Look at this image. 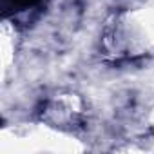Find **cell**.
<instances>
[{
	"label": "cell",
	"mask_w": 154,
	"mask_h": 154,
	"mask_svg": "<svg viewBox=\"0 0 154 154\" xmlns=\"http://www.w3.org/2000/svg\"><path fill=\"white\" fill-rule=\"evenodd\" d=\"M103 45L116 58L154 54V0H141L114 15L105 27Z\"/></svg>",
	"instance_id": "6da1fadb"
},
{
	"label": "cell",
	"mask_w": 154,
	"mask_h": 154,
	"mask_svg": "<svg viewBox=\"0 0 154 154\" xmlns=\"http://www.w3.org/2000/svg\"><path fill=\"white\" fill-rule=\"evenodd\" d=\"M13 4L15 9H29V8H35L40 0H9Z\"/></svg>",
	"instance_id": "3957f363"
},
{
	"label": "cell",
	"mask_w": 154,
	"mask_h": 154,
	"mask_svg": "<svg viewBox=\"0 0 154 154\" xmlns=\"http://www.w3.org/2000/svg\"><path fill=\"white\" fill-rule=\"evenodd\" d=\"M47 127L60 131L74 129L84 118V103L76 94H60L47 102L44 116Z\"/></svg>",
	"instance_id": "7a4b0ae2"
}]
</instances>
